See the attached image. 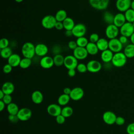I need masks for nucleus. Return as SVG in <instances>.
<instances>
[{"mask_svg":"<svg viewBox=\"0 0 134 134\" xmlns=\"http://www.w3.org/2000/svg\"><path fill=\"white\" fill-rule=\"evenodd\" d=\"M21 53L24 58L32 59L36 54L35 46L31 42H27L21 47Z\"/></svg>","mask_w":134,"mask_h":134,"instance_id":"obj_1","label":"nucleus"},{"mask_svg":"<svg viewBox=\"0 0 134 134\" xmlns=\"http://www.w3.org/2000/svg\"><path fill=\"white\" fill-rule=\"evenodd\" d=\"M127 60V58L124 52H119L114 54L111 63L113 66L116 68H121L126 64Z\"/></svg>","mask_w":134,"mask_h":134,"instance_id":"obj_2","label":"nucleus"},{"mask_svg":"<svg viewBox=\"0 0 134 134\" xmlns=\"http://www.w3.org/2000/svg\"><path fill=\"white\" fill-rule=\"evenodd\" d=\"M57 22L54 16L48 15L45 16L41 20L42 26L47 29H51L55 27L56 23Z\"/></svg>","mask_w":134,"mask_h":134,"instance_id":"obj_3","label":"nucleus"},{"mask_svg":"<svg viewBox=\"0 0 134 134\" xmlns=\"http://www.w3.org/2000/svg\"><path fill=\"white\" fill-rule=\"evenodd\" d=\"M110 0H89L90 6L98 10H105L108 6Z\"/></svg>","mask_w":134,"mask_h":134,"instance_id":"obj_4","label":"nucleus"},{"mask_svg":"<svg viewBox=\"0 0 134 134\" xmlns=\"http://www.w3.org/2000/svg\"><path fill=\"white\" fill-rule=\"evenodd\" d=\"M119 33V29L114 24L107 25L105 29V35L109 40L116 38Z\"/></svg>","mask_w":134,"mask_h":134,"instance_id":"obj_5","label":"nucleus"},{"mask_svg":"<svg viewBox=\"0 0 134 134\" xmlns=\"http://www.w3.org/2000/svg\"><path fill=\"white\" fill-rule=\"evenodd\" d=\"M77 59L73 55H68L65 57L64 65L68 70L75 69L78 65Z\"/></svg>","mask_w":134,"mask_h":134,"instance_id":"obj_6","label":"nucleus"},{"mask_svg":"<svg viewBox=\"0 0 134 134\" xmlns=\"http://www.w3.org/2000/svg\"><path fill=\"white\" fill-rule=\"evenodd\" d=\"M123 48V45L120 42L119 39L114 38L110 39L108 42V49L114 53L121 52Z\"/></svg>","mask_w":134,"mask_h":134,"instance_id":"obj_7","label":"nucleus"},{"mask_svg":"<svg viewBox=\"0 0 134 134\" xmlns=\"http://www.w3.org/2000/svg\"><path fill=\"white\" fill-rule=\"evenodd\" d=\"M119 32L121 35L130 38V37L134 32V27L132 24L131 23L126 22L119 28Z\"/></svg>","mask_w":134,"mask_h":134,"instance_id":"obj_8","label":"nucleus"},{"mask_svg":"<svg viewBox=\"0 0 134 134\" xmlns=\"http://www.w3.org/2000/svg\"><path fill=\"white\" fill-rule=\"evenodd\" d=\"M73 36L77 38L83 37L86 32V27L85 25L82 23L75 24V26L72 30Z\"/></svg>","mask_w":134,"mask_h":134,"instance_id":"obj_9","label":"nucleus"},{"mask_svg":"<svg viewBox=\"0 0 134 134\" xmlns=\"http://www.w3.org/2000/svg\"><path fill=\"white\" fill-rule=\"evenodd\" d=\"M87 71L91 73H97L99 72L102 68L100 62L96 60L89 61L86 64Z\"/></svg>","mask_w":134,"mask_h":134,"instance_id":"obj_10","label":"nucleus"},{"mask_svg":"<svg viewBox=\"0 0 134 134\" xmlns=\"http://www.w3.org/2000/svg\"><path fill=\"white\" fill-rule=\"evenodd\" d=\"M131 1L130 0H117L116 2V7L120 13H125L130 8Z\"/></svg>","mask_w":134,"mask_h":134,"instance_id":"obj_11","label":"nucleus"},{"mask_svg":"<svg viewBox=\"0 0 134 134\" xmlns=\"http://www.w3.org/2000/svg\"><path fill=\"white\" fill-rule=\"evenodd\" d=\"M88 52L85 48L77 47L73 50V55L80 60H84L88 56Z\"/></svg>","mask_w":134,"mask_h":134,"instance_id":"obj_12","label":"nucleus"},{"mask_svg":"<svg viewBox=\"0 0 134 134\" xmlns=\"http://www.w3.org/2000/svg\"><path fill=\"white\" fill-rule=\"evenodd\" d=\"M17 115L19 120L26 121L31 118L32 113L31 110L28 108H22L19 109Z\"/></svg>","mask_w":134,"mask_h":134,"instance_id":"obj_13","label":"nucleus"},{"mask_svg":"<svg viewBox=\"0 0 134 134\" xmlns=\"http://www.w3.org/2000/svg\"><path fill=\"white\" fill-rule=\"evenodd\" d=\"M84 94V91L82 88L76 87L72 89L70 97L73 100H79L83 97Z\"/></svg>","mask_w":134,"mask_h":134,"instance_id":"obj_14","label":"nucleus"},{"mask_svg":"<svg viewBox=\"0 0 134 134\" xmlns=\"http://www.w3.org/2000/svg\"><path fill=\"white\" fill-rule=\"evenodd\" d=\"M117 116L115 114L111 111H107L103 114V121L108 125H113L115 123Z\"/></svg>","mask_w":134,"mask_h":134,"instance_id":"obj_15","label":"nucleus"},{"mask_svg":"<svg viewBox=\"0 0 134 134\" xmlns=\"http://www.w3.org/2000/svg\"><path fill=\"white\" fill-rule=\"evenodd\" d=\"M40 66L45 69H48L54 65L53 58L50 56H44L41 58L40 60Z\"/></svg>","mask_w":134,"mask_h":134,"instance_id":"obj_16","label":"nucleus"},{"mask_svg":"<svg viewBox=\"0 0 134 134\" xmlns=\"http://www.w3.org/2000/svg\"><path fill=\"white\" fill-rule=\"evenodd\" d=\"M47 110L48 113L52 116L56 117L58 115L61 114L62 109L59 105L55 104H50L48 106Z\"/></svg>","mask_w":134,"mask_h":134,"instance_id":"obj_17","label":"nucleus"},{"mask_svg":"<svg viewBox=\"0 0 134 134\" xmlns=\"http://www.w3.org/2000/svg\"><path fill=\"white\" fill-rule=\"evenodd\" d=\"M48 52V48L44 43H38L35 46L36 55L43 57L46 55Z\"/></svg>","mask_w":134,"mask_h":134,"instance_id":"obj_18","label":"nucleus"},{"mask_svg":"<svg viewBox=\"0 0 134 134\" xmlns=\"http://www.w3.org/2000/svg\"><path fill=\"white\" fill-rule=\"evenodd\" d=\"M126 19L124 14L122 13H118L114 16L113 24L120 28L124 24L126 23Z\"/></svg>","mask_w":134,"mask_h":134,"instance_id":"obj_19","label":"nucleus"},{"mask_svg":"<svg viewBox=\"0 0 134 134\" xmlns=\"http://www.w3.org/2000/svg\"><path fill=\"white\" fill-rule=\"evenodd\" d=\"M114 53L109 49L102 51L100 54L102 61L105 63L111 62L114 56Z\"/></svg>","mask_w":134,"mask_h":134,"instance_id":"obj_20","label":"nucleus"},{"mask_svg":"<svg viewBox=\"0 0 134 134\" xmlns=\"http://www.w3.org/2000/svg\"><path fill=\"white\" fill-rule=\"evenodd\" d=\"M7 60L8 63L11 66L13 67H17L19 66L21 59L19 54L17 53H13Z\"/></svg>","mask_w":134,"mask_h":134,"instance_id":"obj_21","label":"nucleus"},{"mask_svg":"<svg viewBox=\"0 0 134 134\" xmlns=\"http://www.w3.org/2000/svg\"><path fill=\"white\" fill-rule=\"evenodd\" d=\"M14 85L10 82H5L2 87L1 90L5 95H11L14 91Z\"/></svg>","mask_w":134,"mask_h":134,"instance_id":"obj_22","label":"nucleus"},{"mask_svg":"<svg viewBox=\"0 0 134 134\" xmlns=\"http://www.w3.org/2000/svg\"><path fill=\"white\" fill-rule=\"evenodd\" d=\"M108 42L109 41H108L107 39L104 38H101L99 39L96 44L98 50L102 52L108 49Z\"/></svg>","mask_w":134,"mask_h":134,"instance_id":"obj_23","label":"nucleus"},{"mask_svg":"<svg viewBox=\"0 0 134 134\" xmlns=\"http://www.w3.org/2000/svg\"><path fill=\"white\" fill-rule=\"evenodd\" d=\"M43 95L39 91H35L31 94L32 101L35 104H40L43 101Z\"/></svg>","mask_w":134,"mask_h":134,"instance_id":"obj_24","label":"nucleus"},{"mask_svg":"<svg viewBox=\"0 0 134 134\" xmlns=\"http://www.w3.org/2000/svg\"><path fill=\"white\" fill-rule=\"evenodd\" d=\"M124 53L127 58L134 57V44L129 43L126 45L124 49Z\"/></svg>","mask_w":134,"mask_h":134,"instance_id":"obj_25","label":"nucleus"},{"mask_svg":"<svg viewBox=\"0 0 134 134\" xmlns=\"http://www.w3.org/2000/svg\"><path fill=\"white\" fill-rule=\"evenodd\" d=\"M85 48H86L88 54L92 55L97 54V53L98 52V51H99L96 44L95 43L91 42H88V43L87 44V45L86 46Z\"/></svg>","mask_w":134,"mask_h":134,"instance_id":"obj_26","label":"nucleus"},{"mask_svg":"<svg viewBox=\"0 0 134 134\" xmlns=\"http://www.w3.org/2000/svg\"><path fill=\"white\" fill-rule=\"evenodd\" d=\"M62 23L65 30H72L75 25L73 19L68 17Z\"/></svg>","mask_w":134,"mask_h":134,"instance_id":"obj_27","label":"nucleus"},{"mask_svg":"<svg viewBox=\"0 0 134 134\" xmlns=\"http://www.w3.org/2000/svg\"><path fill=\"white\" fill-rule=\"evenodd\" d=\"M114 16L111 12L106 11L104 13L103 15V18L105 23H106L108 25L110 24H113Z\"/></svg>","mask_w":134,"mask_h":134,"instance_id":"obj_28","label":"nucleus"},{"mask_svg":"<svg viewBox=\"0 0 134 134\" xmlns=\"http://www.w3.org/2000/svg\"><path fill=\"white\" fill-rule=\"evenodd\" d=\"M54 16L57 21L60 22H63L68 17L66 12L63 9L59 10Z\"/></svg>","mask_w":134,"mask_h":134,"instance_id":"obj_29","label":"nucleus"},{"mask_svg":"<svg viewBox=\"0 0 134 134\" xmlns=\"http://www.w3.org/2000/svg\"><path fill=\"white\" fill-rule=\"evenodd\" d=\"M64 58L65 57L61 54H55L53 58L54 65L57 66H61L62 65H64Z\"/></svg>","mask_w":134,"mask_h":134,"instance_id":"obj_30","label":"nucleus"},{"mask_svg":"<svg viewBox=\"0 0 134 134\" xmlns=\"http://www.w3.org/2000/svg\"><path fill=\"white\" fill-rule=\"evenodd\" d=\"M7 110L9 115H17L19 110L17 105L14 103L7 105Z\"/></svg>","mask_w":134,"mask_h":134,"instance_id":"obj_31","label":"nucleus"},{"mask_svg":"<svg viewBox=\"0 0 134 134\" xmlns=\"http://www.w3.org/2000/svg\"><path fill=\"white\" fill-rule=\"evenodd\" d=\"M70 99H71V98L70 97V95H66L65 94H63L59 97L58 102L60 105L64 106L69 103Z\"/></svg>","mask_w":134,"mask_h":134,"instance_id":"obj_32","label":"nucleus"},{"mask_svg":"<svg viewBox=\"0 0 134 134\" xmlns=\"http://www.w3.org/2000/svg\"><path fill=\"white\" fill-rule=\"evenodd\" d=\"M124 15L127 22L132 23L134 21V10L130 8L125 12Z\"/></svg>","mask_w":134,"mask_h":134,"instance_id":"obj_33","label":"nucleus"},{"mask_svg":"<svg viewBox=\"0 0 134 134\" xmlns=\"http://www.w3.org/2000/svg\"><path fill=\"white\" fill-rule=\"evenodd\" d=\"M0 53L2 58L3 59H8L13 54V51L12 49L8 47L4 49H1Z\"/></svg>","mask_w":134,"mask_h":134,"instance_id":"obj_34","label":"nucleus"},{"mask_svg":"<svg viewBox=\"0 0 134 134\" xmlns=\"http://www.w3.org/2000/svg\"><path fill=\"white\" fill-rule=\"evenodd\" d=\"M31 62H32L31 59L24 58L21 59L19 66L21 69H25L29 68L30 66V65L31 64Z\"/></svg>","mask_w":134,"mask_h":134,"instance_id":"obj_35","label":"nucleus"},{"mask_svg":"<svg viewBox=\"0 0 134 134\" xmlns=\"http://www.w3.org/2000/svg\"><path fill=\"white\" fill-rule=\"evenodd\" d=\"M76 42L77 47H83V48H85L89 42L88 41V39L84 36L77 38V39L76 40Z\"/></svg>","mask_w":134,"mask_h":134,"instance_id":"obj_36","label":"nucleus"},{"mask_svg":"<svg viewBox=\"0 0 134 134\" xmlns=\"http://www.w3.org/2000/svg\"><path fill=\"white\" fill-rule=\"evenodd\" d=\"M73 113V110L72 107L70 106L64 107L62 109L61 115H62L64 117L67 118L70 117Z\"/></svg>","mask_w":134,"mask_h":134,"instance_id":"obj_37","label":"nucleus"},{"mask_svg":"<svg viewBox=\"0 0 134 134\" xmlns=\"http://www.w3.org/2000/svg\"><path fill=\"white\" fill-rule=\"evenodd\" d=\"M76 69L79 72L81 73H85L87 71L86 64H85L84 63H79Z\"/></svg>","mask_w":134,"mask_h":134,"instance_id":"obj_38","label":"nucleus"},{"mask_svg":"<svg viewBox=\"0 0 134 134\" xmlns=\"http://www.w3.org/2000/svg\"><path fill=\"white\" fill-rule=\"evenodd\" d=\"M9 44V40L6 38H3L0 40V49H4L8 47Z\"/></svg>","mask_w":134,"mask_h":134,"instance_id":"obj_39","label":"nucleus"},{"mask_svg":"<svg viewBox=\"0 0 134 134\" xmlns=\"http://www.w3.org/2000/svg\"><path fill=\"white\" fill-rule=\"evenodd\" d=\"M99 39V36L96 33H93L91 34V35L89 37L90 42L95 43H96L98 41Z\"/></svg>","mask_w":134,"mask_h":134,"instance_id":"obj_40","label":"nucleus"},{"mask_svg":"<svg viewBox=\"0 0 134 134\" xmlns=\"http://www.w3.org/2000/svg\"><path fill=\"white\" fill-rule=\"evenodd\" d=\"M13 66H11L9 64L7 63V64H6L4 66H3V72L5 74H8L9 73L11 72V71H12V69H13Z\"/></svg>","mask_w":134,"mask_h":134,"instance_id":"obj_41","label":"nucleus"},{"mask_svg":"<svg viewBox=\"0 0 134 134\" xmlns=\"http://www.w3.org/2000/svg\"><path fill=\"white\" fill-rule=\"evenodd\" d=\"M126 131L128 134H134V122L130 123L128 125Z\"/></svg>","mask_w":134,"mask_h":134,"instance_id":"obj_42","label":"nucleus"},{"mask_svg":"<svg viewBox=\"0 0 134 134\" xmlns=\"http://www.w3.org/2000/svg\"><path fill=\"white\" fill-rule=\"evenodd\" d=\"M5 104L8 105L12 103V98L10 95H5L3 98L2 99Z\"/></svg>","mask_w":134,"mask_h":134,"instance_id":"obj_43","label":"nucleus"},{"mask_svg":"<svg viewBox=\"0 0 134 134\" xmlns=\"http://www.w3.org/2000/svg\"><path fill=\"white\" fill-rule=\"evenodd\" d=\"M68 46L69 48L72 50H74L75 49H76L77 47L76 42V41H74V40L70 41L68 44Z\"/></svg>","mask_w":134,"mask_h":134,"instance_id":"obj_44","label":"nucleus"},{"mask_svg":"<svg viewBox=\"0 0 134 134\" xmlns=\"http://www.w3.org/2000/svg\"><path fill=\"white\" fill-rule=\"evenodd\" d=\"M65 117H64L62 115L60 114L56 117V121L59 124H62L65 122Z\"/></svg>","mask_w":134,"mask_h":134,"instance_id":"obj_45","label":"nucleus"},{"mask_svg":"<svg viewBox=\"0 0 134 134\" xmlns=\"http://www.w3.org/2000/svg\"><path fill=\"white\" fill-rule=\"evenodd\" d=\"M125 120L122 117L118 116V117H117L116 118L115 123L118 126H121L125 124Z\"/></svg>","mask_w":134,"mask_h":134,"instance_id":"obj_46","label":"nucleus"},{"mask_svg":"<svg viewBox=\"0 0 134 134\" xmlns=\"http://www.w3.org/2000/svg\"><path fill=\"white\" fill-rule=\"evenodd\" d=\"M8 119L13 123H16L19 120L17 115H9Z\"/></svg>","mask_w":134,"mask_h":134,"instance_id":"obj_47","label":"nucleus"},{"mask_svg":"<svg viewBox=\"0 0 134 134\" xmlns=\"http://www.w3.org/2000/svg\"><path fill=\"white\" fill-rule=\"evenodd\" d=\"M119 40L123 46L128 44H127V43L128 42V37L121 35V36H120V37L119 38Z\"/></svg>","mask_w":134,"mask_h":134,"instance_id":"obj_48","label":"nucleus"},{"mask_svg":"<svg viewBox=\"0 0 134 134\" xmlns=\"http://www.w3.org/2000/svg\"><path fill=\"white\" fill-rule=\"evenodd\" d=\"M54 28L58 30H61L63 29L64 28L63 23L60 22V21H57L55 24Z\"/></svg>","mask_w":134,"mask_h":134,"instance_id":"obj_49","label":"nucleus"},{"mask_svg":"<svg viewBox=\"0 0 134 134\" xmlns=\"http://www.w3.org/2000/svg\"><path fill=\"white\" fill-rule=\"evenodd\" d=\"M76 74V71L75 69H71L68 70V74L70 77H73Z\"/></svg>","mask_w":134,"mask_h":134,"instance_id":"obj_50","label":"nucleus"},{"mask_svg":"<svg viewBox=\"0 0 134 134\" xmlns=\"http://www.w3.org/2000/svg\"><path fill=\"white\" fill-rule=\"evenodd\" d=\"M71 90H72L70 88H69V87H65L63 90V93L65 94L70 95V94L71 93Z\"/></svg>","mask_w":134,"mask_h":134,"instance_id":"obj_51","label":"nucleus"},{"mask_svg":"<svg viewBox=\"0 0 134 134\" xmlns=\"http://www.w3.org/2000/svg\"><path fill=\"white\" fill-rule=\"evenodd\" d=\"M5 105L6 104L4 103V102L2 100H0V111H2L4 109Z\"/></svg>","mask_w":134,"mask_h":134,"instance_id":"obj_52","label":"nucleus"},{"mask_svg":"<svg viewBox=\"0 0 134 134\" xmlns=\"http://www.w3.org/2000/svg\"><path fill=\"white\" fill-rule=\"evenodd\" d=\"M65 35L68 37H71L72 36H73L72 30H65Z\"/></svg>","mask_w":134,"mask_h":134,"instance_id":"obj_53","label":"nucleus"},{"mask_svg":"<svg viewBox=\"0 0 134 134\" xmlns=\"http://www.w3.org/2000/svg\"><path fill=\"white\" fill-rule=\"evenodd\" d=\"M130 41L131 42V43L134 44V32L130 37Z\"/></svg>","mask_w":134,"mask_h":134,"instance_id":"obj_54","label":"nucleus"},{"mask_svg":"<svg viewBox=\"0 0 134 134\" xmlns=\"http://www.w3.org/2000/svg\"><path fill=\"white\" fill-rule=\"evenodd\" d=\"M5 94L4 93V92L1 90H0V99H1V100H2L3 98V97L5 96Z\"/></svg>","mask_w":134,"mask_h":134,"instance_id":"obj_55","label":"nucleus"},{"mask_svg":"<svg viewBox=\"0 0 134 134\" xmlns=\"http://www.w3.org/2000/svg\"><path fill=\"white\" fill-rule=\"evenodd\" d=\"M131 9H132L133 10H134V0L131 1Z\"/></svg>","mask_w":134,"mask_h":134,"instance_id":"obj_56","label":"nucleus"},{"mask_svg":"<svg viewBox=\"0 0 134 134\" xmlns=\"http://www.w3.org/2000/svg\"><path fill=\"white\" fill-rule=\"evenodd\" d=\"M15 1L17 3H21L23 1V0H15Z\"/></svg>","mask_w":134,"mask_h":134,"instance_id":"obj_57","label":"nucleus"},{"mask_svg":"<svg viewBox=\"0 0 134 134\" xmlns=\"http://www.w3.org/2000/svg\"><path fill=\"white\" fill-rule=\"evenodd\" d=\"M132 24V25H133V27H134V21H133Z\"/></svg>","mask_w":134,"mask_h":134,"instance_id":"obj_58","label":"nucleus"},{"mask_svg":"<svg viewBox=\"0 0 134 134\" xmlns=\"http://www.w3.org/2000/svg\"><path fill=\"white\" fill-rule=\"evenodd\" d=\"M130 1H133V0H130Z\"/></svg>","mask_w":134,"mask_h":134,"instance_id":"obj_59","label":"nucleus"}]
</instances>
